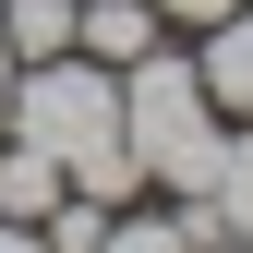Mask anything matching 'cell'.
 Returning a JSON list of instances; mask_svg holds the SVG:
<instances>
[{"label":"cell","instance_id":"52a82bcc","mask_svg":"<svg viewBox=\"0 0 253 253\" xmlns=\"http://www.w3.org/2000/svg\"><path fill=\"white\" fill-rule=\"evenodd\" d=\"M0 48L12 60H60L73 48V0H0Z\"/></svg>","mask_w":253,"mask_h":253},{"label":"cell","instance_id":"277c9868","mask_svg":"<svg viewBox=\"0 0 253 253\" xmlns=\"http://www.w3.org/2000/svg\"><path fill=\"white\" fill-rule=\"evenodd\" d=\"M157 37H169V12H157V0H73V48L109 60V73H121V60H145Z\"/></svg>","mask_w":253,"mask_h":253},{"label":"cell","instance_id":"8fae6325","mask_svg":"<svg viewBox=\"0 0 253 253\" xmlns=\"http://www.w3.org/2000/svg\"><path fill=\"white\" fill-rule=\"evenodd\" d=\"M205 253H253V241H205Z\"/></svg>","mask_w":253,"mask_h":253},{"label":"cell","instance_id":"7a4b0ae2","mask_svg":"<svg viewBox=\"0 0 253 253\" xmlns=\"http://www.w3.org/2000/svg\"><path fill=\"white\" fill-rule=\"evenodd\" d=\"M121 145H133V169L157 181V193H205V169H217V145H229V121H217L193 48L157 37L145 60H121Z\"/></svg>","mask_w":253,"mask_h":253},{"label":"cell","instance_id":"30bf717a","mask_svg":"<svg viewBox=\"0 0 253 253\" xmlns=\"http://www.w3.org/2000/svg\"><path fill=\"white\" fill-rule=\"evenodd\" d=\"M12 73H24V60H12V48H0V121H12Z\"/></svg>","mask_w":253,"mask_h":253},{"label":"cell","instance_id":"3957f363","mask_svg":"<svg viewBox=\"0 0 253 253\" xmlns=\"http://www.w3.org/2000/svg\"><path fill=\"white\" fill-rule=\"evenodd\" d=\"M193 73H205L217 121H253V0H241V12H217L205 37H193Z\"/></svg>","mask_w":253,"mask_h":253},{"label":"cell","instance_id":"5b68a950","mask_svg":"<svg viewBox=\"0 0 253 253\" xmlns=\"http://www.w3.org/2000/svg\"><path fill=\"white\" fill-rule=\"evenodd\" d=\"M205 229L217 241H253V121H229V145H217V169H205Z\"/></svg>","mask_w":253,"mask_h":253},{"label":"cell","instance_id":"ba28073f","mask_svg":"<svg viewBox=\"0 0 253 253\" xmlns=\"http://www.w3.org/2000/svg\"><path fill=\"white\" fill-rule=\"evenodd\" d=\"M157 12H169V37H205L217 12H241V0H157Z\"/></svg>","mask_w":253,"mask_h":253},{"label":"cell","instance_id":"9c48e42d","mask_svg":"<svg viewBox=\"0 0 253 253\" xmlns=\"http://www.w3.org/2000/svg\"><path fill=\"white\" fill-rule=\"evenodd\" d=\"M0 253H48V241H37V229H12V217H0Z\"/></svg>","mask_w":253,"mask_h":253},{"label":"cell","instance_id":"8992f818","mask_svg":"<svg viewBox=\"0 0 253 253\" xmlns=\"http://www.w3.org/2000/svg\"><path fill=\"white\" fill-rule=\"evenodd\" d=\"M97 253H205V229H193L181 205H121Z\"/></svg>","mask_w":253,"mask_h":253},{"label":"cell","instance_id":"6da1fadb","mask_svg":"<svg viewBox=\"0 0 253 253\" xmlns=\"http://www.w3.org/2000/svg\"><path fill=\"white\" fill-rule=\"evenodd\" d=\"M0 133L48 145L60 181H73V193H97V205H133V193H145L133 145H121V73H109V60H84V48L24 60V73H12V121H0Z\"/></svg>","mask_w":253,"mask_h":253}]
</instances>
